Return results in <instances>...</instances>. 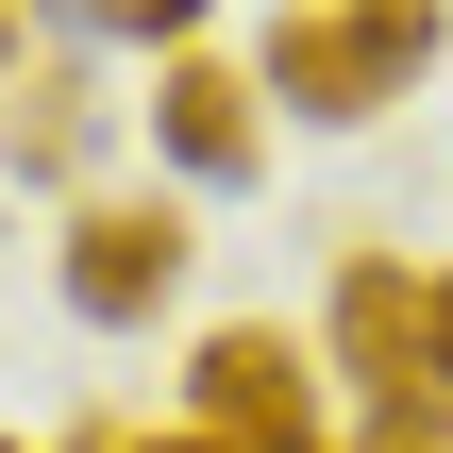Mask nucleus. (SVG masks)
<instances>
[{
    "label": "nucleus",
    "mask_w": 453,
    "mask_h": 453,
    "mask_svg": "<svg viewBox=\"0 0 453 453\" xmlns=\"http://www.w3.org/2000/svg\"><path fill=\"white\" fill-rule=\"evenodd\" d=\"M101 34H168V50H202V0H84Z\"/></svg>",
    "instance_id": "obj_7"
},
{
    "label": "nucleus",
    "mask_w": 453,
    "mask_h": 453,
    "mask_svg": "<svg viewBox=\"0 0 453 453\" xmlns=\"http://www.w3.org/2000/svg\"><path fill=\"white\" fill-rule=\"evenodd\" d=\"M437 387H453V269H437Z\"/></svg>",
    "instance_id": "obj_10"
},
{
    "label": "nucleus",
    "mask_w": 453,
    "mask_h": 453,
    "mask_svg": "<svg viewBox=\"0 0 453 453\" xmlns=\"http://www.w3.org/2000/svg\"><path fill=\"white\" fill-rule=\"evenodd\" d=\"M319 353L370 387V420H453V387H437V286H420L403 252H353V269H336Z\"/></svg>",
    "instance_id": "obj_4"
},
{
    "label": "nucleus",
    "mask_w": 453,
    "mask_h": 453,
    "mask_svg": "<svg viewBox=\"0 0 453 453\" xmlns=\"http://www.w3.org/2000/svg\"><path fill=\"white\" fill-rule=\"evenodd\" d=\"M453 0H286L269 17V50H252V84L286 101V118H319V134H370L420 67H437Z\"/></svg>",
    "instance_id": "obj_1"
},
{
    "label": "nucleus",
    "mask_w": 453,
    "mask_h": 453,
    "mask_svg": "<svg viewBox=\"0 0 453 453\" xmlns=\"http://www.w3.org/2000/svg\"><path fill=\"white\" fill-rule=\"evenodd\" d=\"M0 101H17V34H0Z\"/></svg>",
    "instance_id": "obj_11"
},
{
    "label": "nucleus",
    "mask_w": 453,
    "mask_h": 453,
    "mask_svg": "<svg viewBox=\"0 0 453 453\" xmlns=\"http://www.w3.org/2000/svg\"><path fill=\"white\" fill-rule=\"evenodd\" d=\"M151 151H168L185 185H252V168H269V84L219 67V50H168V67H151Z\"/></svg>",
    "instance_id": "obj_5"
},
{
    "label": "nucleus",
    "mask_w": 453,
    "mask_h": 453,
    "mask_svg": "<svg viewBox=\"0 0 453 453\" xmlns=\"http://www.w3.org/2000/svg\"><path fill=\"white\" fill-rule=\"evenodd\" d=\"M134 453H219V437H202V420H168V437H134Z\"/></svg>",
    "instance_id": "obj_9"
},
{
    "label": "nucleus",
    "mask_w": 453,
    "mask_h": 453,
    "mask_svg": "<svg viewBox=\"0 0 453 453\" xmlns=\"http://www.w3.org/2000/svg\"><path fill=\"white\" fill-rule=\"evenodd\" d=\"M0 453H34V437H0Z\"/></svg>",
    "instance_id": "obj_12"
},
{
    "label": "nucleus",
    "mask_w": 453,
    "mask_h": 453,
    "mask_svg": "<svg viewBox=\"0 0 453 453\" xmlns=\"http://www.w3.org/2000/svg\"><path fill=\"white\" fill-rule=\"evenodd\" d=\"M185 269H202V219H185L168 185H118V202H84V219H67V252H50V286H67V319H84V336H134V319H168V303H185Z\"/></svg>",
    "instance_id": "obj_2"
},
{
    "label": "nucleus",
    "mask_w": 453,
    "mask_h": 453,
    "mask_svg": "<svg viewBox=\"0 0 453 453\" xmlns=\"http://www.w3.org/2000/svg\"><path fill=\"white\" fill-rule=\"evenodd\" d=\"M101 134H118V101H101L84 67H34V84H17V185H84Z\"/></svg>",
    "instance_id": "obj_6"
},
{
    "label": "nucleus",
    "mask_w": 453,
    "mask_h": 453,
    "mask_svg": "<svg viewBox=\"0 0 453 453\" xmlns=\"http://www.w3.org/2000/svg\"><path fill=\"white\" fill-rule=\"evenodd\" d=\"M319 336H286V319H219L202 353H185V420L219 453H319Z\"/></svg>",
    "instance_id": "obj_3"
},
{
    "label": "nucleus",
    "mask_w": 453,
    "mask_h": 453,
    "mask_svg": "<svg viewBox=\"0 0 453 453\" xmlns=\"http://www.w3.org/2000/svg\"><path fill=\"white\" fill-rule=\"evenodd\" d=\"M353 453H453V420H370Z\"/></svg>",
    "instance_id": "obj_8"
}]
</instances>
